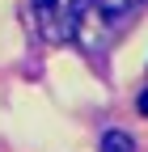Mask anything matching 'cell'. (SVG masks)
Returning <instances> with one entry per match:
<instances>
[{
    "label": "cell",
    "instance_id": "obj_3",
    "mask_svg": "<svg viewBox=\"0 0 148 152\" xmlns=\"http://www.w3.org/2000/svg\"><path fill=\"white\" fill-rule=\"evenodd\" d=\"M140 114H144V118H148V89L140 93Z\"/></svg>",
    "mask_w": 148,
    "mask_h": 152
},
{
    "label": "cell",
    "instance_id": "obj_2",
    "mask_svg": "<svg viewBox=\"0 0 148 152\" xmlns=\"http://www.w3.org/2000/svg\"><path fill=\"white\" fill-rule=\"evenodd\" d=\"M97 152H136V144H131V135H127V131H106Z\"/></svg>",
    "mask_w": 148,
    "mask_h": 152
},
{
    "label": "cell",
    "instance_id": "obj_1",
    "mask_svg": "<svg viewBox=\"0 0 148 152\" xmlns=\"http://www.w3.org/2000/svg\"><path fill=\"white\" fill-rule=\"evenodd\" d=\"M148 0H72V38L85 47V51H102L110 38H114L127 21H131V13L144 9Z\"/></svg>",
    "mask_w": 148,
    "mask_h": 152
}]
</instances>
